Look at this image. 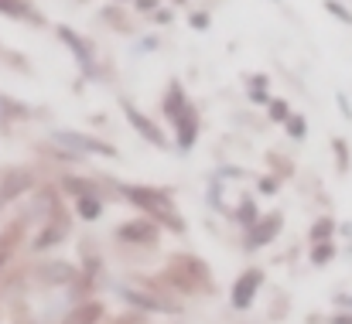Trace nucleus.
I'll return each mask as SVG.
<instances>
[{
  "instance_id": "obj_9",
  "label": "nucleus",
  "mask_w": 352,
  "mask_h": 324,
  "mask_svg": "<svg viewBox=\"0 0 352 324\" xmlns=\"http://www.w3.org/2000/svg\"><path fill=\"white\" fill-rule=\"evenodd\" d=\"M28 185H31V178H28V174H21V171H14V174L0 185V205H3V202H10V198H17Z\"/></svg>"
},
{
  "instance_id": "obj_13",
  "label": "nucleus",
  "mask_w": 352,
  "mask_h": 324,
  "mask_svg": "<svg viewBox=\"0 0 352 324\" xmlns=\"http://www.w3.org/2000/svg\"><path fill=\"white\" fill-rule=\"evenodd\" d=\"M0 10H3V14H10V17H34L21 0H0Z\"/></svg>"
},
{
  "instance_id": "obj_19",
  "label": "nucleus",
  "mask_w": 352,
  "mask_h": 324,
  "mask_svg": "<svg viewBox=\"0 0 352 324\" xmlns=\"http://www.w3.org/2000/svg\"><path fill=\"white\" fill-rule=\"evenodd\" d=\"M0 113H24V106H17V103H10V100L0 96Z\"/></svg>"
},
{
  "instance_id": "obj_12",
  "label": "nucleus",
  "mask_w": 352,
  "mask_h": 324,
  "mask_svg": "<svg viewBox=\"0 0 352 324\" xmlns=\"http://www.w3.org/2000/svg\"><path fill=\"white\" fill-rule=\"evenodd\" d=\"M17 235H21V229H17V225H14V229H7V232H0V266H3V263H7V256L14 253Z\"/></svg>"
},
{
  "instance_id": "obj_7",
  "label": "nucleus",
  "mask_w": 352,
  "mask_h": 324,
  "mask_svg": "<svg viewBox=\"0 0 352 324\" xmlns=\"http://www.w3.org/2000/svg\"><path fill=\"white\" fill-rule=\"evenodd\" d=\"M58 38H62V41H65L69 48H72V55H76V58H79V62H82L86 69L93 65V45H89L86 38H79V34H76L72 27H58Z\"/></svg>"
},
{
  "instance_id": "obj_18",
  "label": "nucleus",
  "mask_w": 352,
  "mask_h": 324,
  "mask_svg": "<svg viewBox=\"0 0 352 324\" xmlns=\"http://www.w3.org/2000/svg\"><path fill=\"white\" fill-rule=\"evenodd\" d=\"M329 232H332V222H329V218H325V222H318V225L311 229V235H315V239H322V235H329Z\"/></svg>"
},
{
  "instance_id": "obj_5",
  "label": "nucleus",
  "mask_w": 352,
  "mask_h": 324,
  "mask_svg": "<svg viewBox=\"0 0 352 324\" xmlns=\"http://www.w3.org/2000/svg\"><path fill=\"white\" fill-rule=\"evenodd\" d=\"M123 116H126V123H130V126H133V130H137V133H140L147 143L164 147V133H161V130H157V126H154V123H151V119H147V116H144L137 106H130V103H126V106H123Z\"/></svg>"
},
{
  "instance_id": "obj_2",
  "label": "nucleus",
  "mask_w": 352,
  "mask_h": 324,
  "mask_svg": "<svg viewBox=\"0 0 352 324\" xmlns=\"http://www.w3.org/2000/svg\"><path fill=\"white\" fill-rule=\"evenodd\" d=\"M55 143L69 147L72 154H107V157H113V154H117L110 143L93 140V137H86V133H55Z\"/></svg>"
},
{
  "instance_id": "obj_6",
  "label": "nucleus",
  "mask_w": 352,
  "mask_h": 324,
  "mask_svg": "<svg viewBox=\"0 0 352 324\" xmlns=\"http://www.w3.org/2000/svg\"><path fill=\"white\" fill-rule=\"evenodd\" d=\"M280 216H267V218H260V222H253L250 225V232H246V246L250 249H260L263 242H270L277 232H280Z\"/></svg>"
},
{
  "instance_id": "obj_14",
  "label": "nucleus",
  "mask_w": 352,
  "mask_h": 324,
  "mask_svg": "<svg viewBox=\"0 0 352 324\" xmlns=\"http://www.w3.org/2000/svg\"><path fill=\"white\" fill-rule=\"evenodd\" d=\"M284 123H287V130H291V137H294V140H305V133H308V123H305V116H287Z\"/></svg>"
},
{
  "instance_id": "obj_16",
  "label": "nucleus",
  "mask_w": 352,
  "mask_h": 324,
  "mask_svg": "<svg viewBox=\"0 0 352 324\" xmlns=\"http://www.w3.org/2000/svg\"><path fill=\"white\" fill-rule=\"evenodd\" d=\"M325 7H329V10H332V14H336L339 21H346V24H352V14H349V10H342V7H339L336 0H325Z\"/></svg>"
},
{
  "instance_id": "obj_8",
  "label": "nucleus",
  "mask_w": 352,
  "mask_h": 324,
  "mask_svg": "<svg viewBox=\"0 0 352 324\" xmlns=\"http://www.w3.org/2000/svg\"><path fill=\"white\" fill-rule=\"evenodd\" d=\"M120 239H126V242H151L154 235H157V229L151 225V222H130V225H123L117 232Z\"/></svg>"
},
{
  "instance_id": "obj_11",
  "label": "nucleus",
  "mask_w": 352,
  "mask_h": 324,
  "mask_svg": "<svg viewBox=\"0 0 352 324\" xmlns=\"http://www.w3.org/2000/svg\"><path fill=\"white\" fill-rule=\"evenodd\" d=\"M100 314H103V308H100V304H82L79 311H72V314H69V321L65 324H96L100 321Z\"/></svg>"
},
{
  "instance_id": "obj_20",
  "label": "nucleus",
  "mask_w": 352,
  "mask_h": 324,
  "mask_svg": "<svg viewBox=\"0 0 352 324\" xmlns=\"http://www.w3.org/2000/svg\"><path fill=\"white\" fill-rule=\"evenodd\" d=\"M192 24H195V27H199V31H202V27H206V24H209V17H206V14H195V17H192Z\"/></svg>"
},
{
  "instance_id": "obj_21",
  "label": "nucleus",
  "mask_w": 352,
  "mask_h": 324,
  "mask_svg": "<svg viewBox=\"0 0 352 324\" xmlns=\"http://www.w3.org/2000/svg\"><path fill=\"white\" fill-rule=\"evenodd\" d=\"M154 3H157V0H137V7H140V10H151Z\"/></svg>"
},
{
  "instance_id": "obj_10",
  "label": "nucleus",
  "mask_w": 352,
  "mask_h": 324,
  "mask_svg": "<svg viewBox=\"0 0 352 324\" xmlns=\"http://www.w3.org/2000/svg\"><path fill=\"white\" fill-rule=\"evenodd\" d=\"M76 209H79V216L82 218H89V222H93V218H100V212H103V202H100L96 195H89V192H86V195H76Z\"/></svg>"
},
{
  "instance_id": "obj_22",
  "label": "nucleus",
  "mask_w": 352,
  "mask_h": 324,
  "mask_svg": "<svg viewBox=\"0 0 352 324\" xmlns=\"http://www.w3.org/2000/svg\"><path fill=\"white\" fill-rule=\"evenodd\" d=\"M274 3H277V0H274Z\"/></svg>"
},
{
  "instance_id": "obj_4",
  "label": "nucleus",
  "mask_w": 352,
  "mask_h": 324,
  "mask_svg": "<svg viewBox=\"0 0 352 324\" xmlns=\"http://www.w3.org/2000/svg\"><path fill=\"white\" fill-rule=\"evenodd\" d=\"M260 284H263V273H260V270H246V273L233 284V304L236 308H250L253 297H256V290H260Z\"/></svg>"
},
{
  "instance_id": "obj_17",
  "label": "nucleus",
  "mask_w": 352,
  "mask_h": 324,
  "mask_svg": "<svg viewBox=\"0 0 352 324\" xmlns=\"http://www.w3.org/2000/svg\"><path fill=\"white\" fill-rule=\"evenodd\" d=\"M311 259H315V263H325V259H332V246H329V242H322V246L311 253Z\"/></svg>"
},
{
  "instance_id": "obj_3",
  "label": "nucleus",
  "mask_w": 352,
  "mask_h": 324,
  "mask_svg": "<svg viewBox=\"0 0 352 324\" xmlns=\"http://www.w3.org/2000/svg\"><path fill=\"white\" fill-rule=\"evenodd\" d=\"M171 119H175V126H178V147H182V150H192V143H195V137H199V116H195V109L185 103Z\"/></svg>"
},
{
  "instance_id": "obj_1",
  "label": "nucleus",
  "mask_w": 352,
  "mask_h": 324,
  "mask_svg": "<svg viewBox=\"0 0 352 324\" xmlns=\"http://www.w3.org/2000/svg\"><path fill=\"white\" fill-rule=\"evenodd\" d=\"M126 198L137 205V209H144V212H151V216L157 218H168L171 222V229H182V222H178V212H175V205H171V198L164 195V192H154V188H126Z\"/></svg>"
},
{
  "instance_id": "obj_15",
  "label": "nucleus",
  "mask_w": 352,
  "mask_h": 324,
  "mask_svg": "<svg viewBox=\"0 0 352 324\" xmlns=\"http://www.w3.org/2000/svg\"><path fill=\"white\" fill-rule=\"evenodd\" d=\"M270 116H274V119H287V116H291V113H287V103H284V100H270Z\"/></svg>"
}]
</instances>
